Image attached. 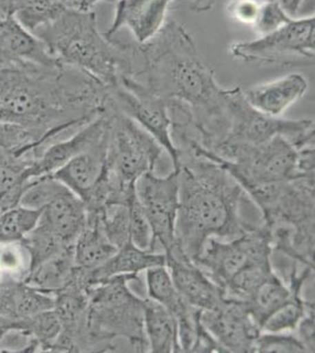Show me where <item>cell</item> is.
Returning <instances> with one entry per match:
<instances>
[{"label": "cell", "mask_w": 315, "mask_h": 353, "mask_svg": "<svg viewBox=\"0 0 315 353\" xmlns=\"http://www.w3.org/2000/svg\"><path fill=\"white\" fill-rule=\"evenodd\" d=\"M108 88L63 63L0 61V121L32 129L48 144L108 109Z\"/></svg>", "instance_id": "obj_1"}, {"label": "cell", "mask_w": 315, "mask_h": 353, "mask_svg": "<svg viewBox=\"0 0 315 353\" xmlns=\"http://www.w3.org/2000/svg\"><path fill=\"white\" fill-rule=\"evenodd\" d=\"M133 78L156 96L184 104L196 143L208 152L223 144L230 128L228 88L218 84L186 28L168 21L153 39L136 44Z\"/></svg>", "instance_id": "obj_2"}, {"label": "cell", "mask_w": 315, "mask_h": 353, "mask_svg": "<svg viewBox=\"0 0 315 353\" xmlns=\"http://www.w3.org/2000/svg\"><path fill=\"white\" fill-rule=\"evenodd\" d=\"M176 169L179 209L172 249L184 257L194 263L208 239L232 241L266 226L256 203L223 165L179 152Z\"/></svg>", "instance_id": "obj_3"}, {"label": "cell", "mask_w": 315, "mask_h": 353, "mask_svg": "<svg viewBox=\"0 0 315 353\" xmlns=\"http://www.w3.org/2000/svg\"><path fill=\"white\" fill-rule=\"evenodd\" d=\"M34 34L58 61L79 68L108 88L134 73L136 44H123L100 32L93 11L66 8Z\"/></svg>", "instance_id": "obj_4"}, {"label": "cell", "mask_w": 315, "mask_h": 353, "mask_svg": "<svg viewBox=\"0 0 315 353\" xmlns=\"http://www.w3.org/2000/svg\"><path fill=\"white\" fill-rule=\"evenodd\" d=\"M140 274L108 278L88 288L86 325L78 352H150L144 331V299L132 292Z\"/></svg>", "instance_id": "obj_5"}, {"label": "cell", "mask_w": 315, "mask_h": 353, "mask_svg": "<svg viewBox=\"0 0 315 353\" xmlns=\"http://www.w3.org/2000/svg\"><path fill=\"white\" fill-rule=\"evenodd\" d=\"M198 156L223 165L247 193L266 185L314 176V146L298 150L283 136L258 146L225 150L219 156L207 152Z\"/></svg>", "instance_id": "obj_6"}, {"label": "cell", "mask_w": 315, "mask_h": 353, "mask_svg": "<svg viewBox=\"0 0 315 353\" xmlns=\"http://www.w3.org/2000/svg\"><path fill=\"white\" fill-rule=\"evenodd\" d=\"M108 106L112 113L106 159L110 204L128 205L136 194L138 179L154 172L165 150L136 121Z\"/></svg>", "instance_id": "obj_7"}, {"label": "cell", "mask_w": 315, "mask_h": 353, "mask_svg": "<svg viewBox=\"0 0 315 353\" xmlns=\"http://www.w3.org/2000/svg\"><path fill=\"white\" fill-rule=\"evenodd\" d=\"M228 108L230 128L226 139L213 152L198 148L199 151L219 156L225 150L240 146H258L276 136L285 137L298 150L314 146V121L283 119L259 112L246 101L243 88H230Z\"/></svg>", "instance_id": "obj_8"}, {"label": "cell", "mask_w": 315, "mask_h": 353, "mask_svg": "<svg viewBox=\"0 0 315 353\" xmlns=\"http://www.w3.org/2000/svg\"><path fill=\"white\" fill-rule=\"evenodd\" d=\"M314 14L293 18L287 24L254 41L233 43L230 53L238 61L250 64H312L314 63Z\"/></svg>", "instance_id": "obj_9"}, {"label": "cell", "mask_w": 315, "mask_h": 353, "mask_svg": "<svg viewBox=\"0 0 315 353\" xmlns=\"http://www.w3.org/2000/svg\"><path fill=\"white\" fill-rule=\"evenodd\" d=\"M108 104L148 131L168 153L174 169L178 168L179 156L172 141L171 118L164 99L136 78L124 77L116 86L108 88Z\"/></svg>", "instance_id": "obj_10"}, {"label": "cell", "mask_w": 315, "mask_h": 353, "mask_svg": "<svg viewBox=\"0 0 315 353\" xmlns=\"http://www.w3.org/2000/svg\"><path fill=\"white\" fill-rule=\"evenodd\" d=\"M272 253L273 250L265 226L256 231L243 233L232 241L208 239L194 264L223 289L241 270L254 263L272 259Z\"/></svg>", "instance_id": "obj_11"}, {"label": "cell", "mask_w": 315, "mask_h": 353, "mask_svg": "<svg viewBox=\"0 0 315 353\" xmlns=\"http://www.w3.org/2000/svg\"><path fill=\"white\" fill-rule=\"evenodd\" d=\"M136 197L151 225L154 243L166 253L174 244L176 214L179 209V170L167 176L145 173L136 184Z\"/></svg>", "instance_id": "obj_12"}, {"label": "cell", "mask_w": 315, "mask_h": 353, "mask_svg": "<svg viewBox=\"0 0 315 353\" xmlns=\"http://www.w3.org/2000/svg\"><path fill=\"white\" fill-rule=\"evenodd\" d=\"M200 319L223 352L256 353V341L261 329L252 318L245 301L225 298L216 309L201 311Z\"/></svg>", "instance_id": "obj_13"}, {"label": "cell", "mask_w": 315, "mask_h": 353, "mask_svg": "<svg viewBox=\"0 0 315 353\" xmlns=\"http://www.w3.org/2000/svg\"><path fill=\"white\" fill-rule=\"evenodd\" d=\"M112 113L110 106L94 119L81 126L65 141L51 143L45 148L28 171L30 181L37 176H48L80 153L92 149L105 139L111 130Z\"/></svg>", "instance_id": "obj_14"}, {"label": "cell", "mask_w": 315, "mask_h": 353, "mask_svg": "<svg viewBox=\"0 0 315 353\" xmlns=\"http://www.w3.org/2000/svg\"><path fill=\"white\" fill-rule=\"evenodd\" d=\"M86 219L83 201L59 181L43 206L37 226L64 244L73 245L85 229Z\"/></svg>", "instance_id": "obj_15"}, {"label": "cell", "mask_w": 315, "mask_h": 353, "mask_svg": "<svg viewBox=\"0 0 315 353\" xmlns=\"http://www.w3.org/2000/svg\"><path fill=\"white\" fill-rule=\"evenodd\" d=\"M165 256L173 284L190 305L206 311L216 309L225 301L223 289L198 265L174 249L170 250Z\"/></svg>", "instance_id": "obj_16"}, {"label": "cell", "mask_w": 315, "mask_h": 353, "mask_svg": "<svg viewBox=\"0 0 315 353\" xmlns=\"http://www.w3.org/2000/svg\"><path fill=\"white\" fill-rule=\"evenodd\" d=\"M173 1L176 0H119L105 34L112 38L120 28H126L131 31L136 44H145L164 28L168 8Z\"/></svg>", "instance_id": "obj_17"}, {"label": "cell", "mask_w": 315, "mask_h": 353, "mask_svg": "<svg viewBox=\"0 0 315 353\" xmlns=\"http://www.w3.org/2000/svg\"><path fill=\"white\" fill-rule=\"evenodd\" d=\"M53 307V294L28 285L21 279L6 276L0 281V337L21 321Z\"/></svg>", "instance_id": "obj_18"}, {"label": "cell", "mask_w": 315, "mask_h": 353, "mask_svg": "<svg viewBox=\"0 0 315 353\" xmlns=\"http://www.w3.org/2000/svg\"><path fill=\"white\" fill-rule=\"evenodd\" d=\"M108 141L110 133L99 144L74 157L51 174L71 190L84 204L91 199L106 174Z\"/></svg>", "instance_id": "obj_19"}, {"label": "cell", "mask_w": 315, "mask_h": 353, "mask_svg": "<svg viewBox=\"0 0 315 353\" xmlns=\"http://www.w3.org/2000/svg\"><path fill=\"white\" fill-rule=\"evenodd\" d=\"M308 91V81L301 73H288L274 81L254 85L243 90V94L252 108L274 118H283L291 106Z\"/></svg>", "instance_id": "obj_20"}, {"label": "cell", "mask_w": 315, "mask_h": 353, "mask_svg": "<svg viewBox=\"0 0 315 353\" xmlns=\"http://www.w3.org/2000/svg\"><path fill=\"white\" fill-rule=\"evenodd\" d=\"M166 265L164 252L146 251L136 248L132 241L118 249L113 256L99 268L91 271H83L77 268V281L79 285L88 290L100 281L108 278L126 274H140L150 268Z\"/></svg>", "instance_id": "obj_21"}, {"label": "cell", "mask_w": 315, "mask_h": 353, "mask_svg": "<svg viewBox=\"0 0 315 353\" xmlns=\"http://www.w3.org/2000/svg\"><path fill=\"white\" fill-rule=\"evenodd\" d=\"M0 61H28L46 65L59 63L46 45L14 17H0Z\"/></svg>", "instance_id": "obj_22"}, {"label": "cell", "mask_w": 315, "mask_h": 353, "mask_svg": "<svg viewBox=\"0 0 315 353\" xmlns=\"http://www.w3.org/2000/svg\"><path fill=\"white\" fill-rule=\"evenodd\" d=\"M145 272L148 298L158 301L176 317L178 330L185 331L196 325L201 310L190 305L187 301L180 296V293L173 284L166 265L150 268Z\"/></svg>", "instance_id": "obj_23"}, {"label": "cell", "mask_w": 315, "mask_h": 353, "mask_svg": "<svg viewBox=\"0 0 315 353\" xmlns=\"http://www.w3.org/2000/svg\"><path fill=\"white\" fill-rule=\"evenodd\" d=\"M144 331L150 352L181 353L176 317L151 298L144 299Z\"/></svg>", "instance_id": "obj_24"}, {"label": "cell", "mask_w": 315, "mask_h": 353, "mask_svg": "<svg viewBox=\"0 0 315 353\" xmlns=\"http://www.w3.org/2000/svg\"><path fill=\"white\" fill-rule=\"evenodd\" d=\"M116 251L118 249L106 237L98 214L88 213L86 226L73 245L77 268L83 271L96 269Z\"/></svg>", "instance_id": "obj_25"}, {"label": "cell", "mask_w": 315, "mask_h": 353, "mask_svg": "<svg viewBox=\"0 0 315 353\" xmlns=\"http://www.w3.org/2000/svg\"><path fill=\"white\" fill-rule=\"evenodd\" d=\"M76 279L77 265L73 246H71L28 271L21 281L54 296L60 290L71 285Z\"/></svg>", "instance_id": "obj_26"}, {"label": "cell", "mask_w": 315, "mask_h": 353, "mask_svg": "<svg viewBox=\"0 0 315 353\" xmlns=\"http://www.w3.org/2000/svg\"><path fill=\"white\" fill-rule=\"evenodd\" d=\"M34 161V156H17L0 149V212L19 205Z\"/></svg>", "instance_id": "obj_27"}, {"label": "cell", "mask_w": 315, "mask_h": 353, "mask_svg": "<svg viewBox=\"0 0 315 353\" xmlns=\"http://www.w3.org/2000/svg\"><path fill=\"white\" fill-rule=\"evenodd\" d=\"M64 10V0H0V17H14L32 33L54 21Z\"/></svg>", "instance_id": "obj_28"}, {"label": "cell", "mask_w": 315, "mask_h": 353, "mask_svg": "<svg viewBox=\"0 0 315 353\" xmlns=\"http://www.w3.org/2000/svg\"><path fill=\"white\" fill-rule=\"evenodd\" d=\"M292 293L291 288L286 285L276 273L256 289L246 301V305L260 329L272 313L291 299Z\"/></svg>", "instance_id": "obj_29"}, {"label": "cell", "mask_w": 315, "mask_h": 353, "mask_svg": "<svg viewBox=\"0 0 315 353\" xmlns=\"http://www.w3.org/2000/svg\"><path fill=\"white\" fill-rule=\"evenodd\" d=\"M41 209H30L21 205L0 212V245L20 243L39 221Z\"/></svg>", "instance_id": "obj_30"}, {"label": "cell", "mask_w": 315, "mask_h": 353, "mask_svg": "<svg viewBox=\"0 0 315 353\" xmlns=\"http://www.w3.org/2000/svg\"><path fill=\"white\" fill-rule=\"evenodd\" d=\"M96 213L100 224L103 226L108 241L116 246V249L123 248L131 241L130 236V210L128 205L110 204Z\"/></svg>", "instance_id": "obj_31"}, {"label": "cell", "mask_w": 315, "mask_h": 353, "mask_svg": "<svg viewBox=\"0 0 315 353\" xmlns=\"http://www.w3.org/2000/svg\"><path fill=\"white\" fill-rule=\"evenodd\" d=\"M128 205L130 210V236L132 243L139 249L158 252L151 225L145 216L144 210L136 197V193L128 201Z\"/></svg>", "instance_id": "obj_32"}, {"label": "cell", "mask_w": 315, "mask_h": 353, "mask_svg": "<svg viewBox=\"0 0 315 353\" xmlns=\"http://www.w3.org/2000/svg\"><path fill=\"white\" fill-rule=\"evenodd\" d=\"M258 353H306V346L296 334L261 332L256 341Z\"/></svg>", "instance_id": "obj_33"}, {"label": "cell", "mask_w": 315, "mask_h": 353, "mask_svg": "<svg viewBox=\"0 0 315 353\" xmlns=\"http://www.w3.org/2000/svg\"><path fill=\"white\" fill-rule=\"evenodd\" d=\"M293 17L288 16L274 0H263L260 4L258 16L252 28L256 30L260 36L276 31V28H281L288 21H291Z\"/></svg>", "instance_id": "obj_34"}, {"label": "cell", "mask_w": 315, "mask_h": 353, "mask_svg": "<svg viewBox=\"0 0 315 353\" xmlns=\"http://www.w3.org/2000/svg\"><path fill=\"white\" fill-rule=\"evenodd\" d=\"M261 1L263 0H232L228 5V13L232 19L252 26L256 21Z\"/></svg>", "instance_id": "obj_35"}, {"label": "cell", "mask_w": 315, "mask_h": 353, "mask_svg": "<svg viewBox=\"0 0 315 353\" xmlns=\"http://www.w3.org/2000/svg\"><path fill=\"white\" fill-rule=\"evenodd\" d=\"M296 332L300 341H303V345L306 346L308 352H314V301H312L308 305Z\"/></svg>", "instance_id": "obj_36"}, {"label": "cell", "mask_w": 315, "mask_h": 353, "mask_svg": "<svg viewBox=\"0 0 315 353\" xmlns=\"http://www.w3.org/2000/svg\"><path fill=\"white\" fill-rule=\"evenodd\" d=\"M103 0H64L65 8L76 11H92L96 5L99 4Z\"/></svg>", "instance_id": "obj_37"}, {"label": "cell", "mask_w": 315, "mask_h": 353, "mask_svg": "<svg viewBox=\"0 0 315 353\" xmlns=\"http://www.w3.org/2000/svg\"><path fill=\"white\" fill-rule=\"evenodd\" d=\"M274 1L285 10V12L287 13L288 16L294 18L299 13L300 8L306 0H274Z\"/></svg>", "instance_id": "obj_38"}, {"label": "cell", "mask_w": 315, "mask_h": 353, "mask_svg": "<svg viewBox=\"0 0 315 353\" xmlns=\"http://www.w3.org/2000/svg\"><path fill=\"white\" fill-rule=\"evenodd\" d=\"M191 8L196 12H205L211 10L218 0H191Z\"/></svg>", "instance_id": "obj_39"}, {"label": "cell", "mask_w": 315, "mask_h": 353, "mask_svg": "<svg viewBox=\"0 0 315 353\" xmlns=\"http://www.w3.org/2000/svg\"><path fill=\"white\" fill-rule=\"evenodd\" d=\"M6 277V274H5L4 271L1 270V268H0V281H3L4 278Z\"/></svg>", "instance_id": "obj_40"}]
</instances>
